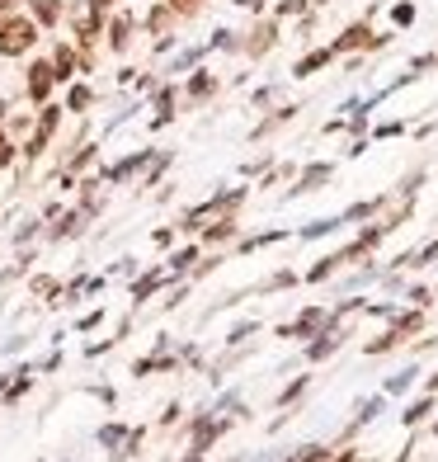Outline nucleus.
Returning a JSON list of instances; mask_svg holds the SVG:
<instances>
[{"label": "nucleus", "mask_w": 438, "mask_h": 462, "mask_svg": "<svg viewBox=\"0 0 438 462\" xmlns=\"http://www.w3.org/2000/svg\"><path fill=\"white\" fill-rule=\"evenodd\" d=\"M29 43H33V24H24V19H15V24L0 29V48L5 52H24Z\"/></svg>", "instance_id": "obj_1"}, {"label": "nucleus", "mask_w": 438, "mask_h": 462, "mask_svg": "<svg viewBox=\"0 0 438 462\" xmlns=\"http://www.w3.org/2000/svg\"><path fill=\"white\" fill-rule=\"evenodd\" d=\"M47 85H52V71H47V66H33V80H29L33 99H43V95H47Z\"/></svg>", "instance_id": "obj_2"}, {"label": "nucleus", "mask_w": 438, "mask_h": 462, "mask_svg": "<svg viewBox=\"0 0 438 462\" xmlns=\"http://www.w3.org/2000/svg\"><path fill=\"white\" fill-rule=\"evenodd\" d=\"M38 15H43V19H57V0H38Z\"/></svg>", "instance_id": "obj_3"}]
</instances>
